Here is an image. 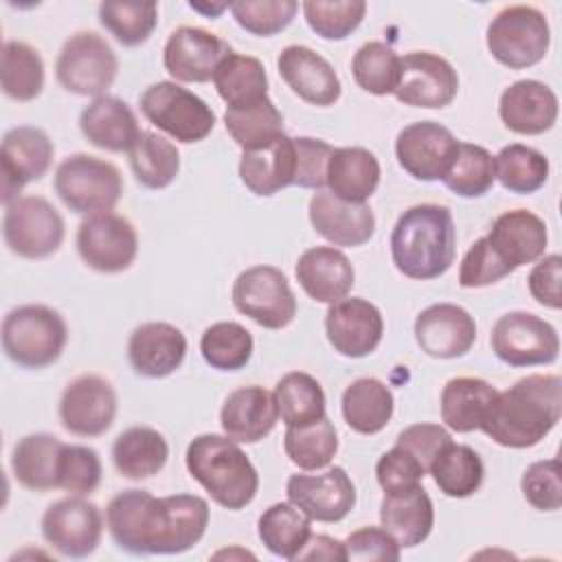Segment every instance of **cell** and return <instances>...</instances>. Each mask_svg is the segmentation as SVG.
I'll return each instance as SVG.
<instances>
[{
  "label": "cell",
  "instance_id": "cell-1",
  "mask_svg": "<svg viewBox=\"0 0 562 562\" xmlns=\"http://www.w3.org/2000/svg\"><path fill=\"white\" fill-rule=\"evenodd\" d=\"M562 380L555 373H531L496 393L481 428L503 448H531L560 422Z\"/></svg>",
  "mask_w": 562,
  "mask_h": 562
},
{
  "label": "cell",
  "instance_id": "cell-2",
  "mask_svg": "<svg viewBox=\"0 0 562 562\" xmlns=\"http://www.w3.org/2000/svg\"><path fill=\"white\" fill-rule=\"evenodd\" d=\"M457 231L448 206L415 204L406 209L391 233V257L395 268L415 281L446 274L454 261Z\"/></svg>",
  "mask_w": 562,
  "mask_h": 562
},
{
  "label": "cell",
  "instance_id": "cell-3",
  "mask_svg": "<svg viewBox=\"0 0 562 562\" xmlns=\"http://www.w3.org/2000/svg\"><path fill=\"white\" fill-rule=\"evenodd\" d=\"M184 463L209 496L226 509L237 512L257 496L259 474L248 454L226 435L206 432L193 437L187 446Z\"/></svg>",
  "mask_w": 562,
  "mask_h": 562
},
{
  "label": "cell",
  "instance_id": "cell-4",
  "mask_svg": "<svg viewBox=\"0 0 562 562\" xmlns=\"http://www.w3.org/2000/svg\"><path fill=\"white\" fill-rule=\"evenodd\" d=\"M68 340L64 316L48 305H20L2 321V349L24 369H44L59 360Z\"/></svg>",
  "mask_w": 562,
  "mask_h": 562
},
{
  "label": "cell",
  "instance_id": "cell-5",
  "mask_svg": "<svg viewBox=\"0 0 562 562\" xmlns=\"http://www.w3.org/2000/svg\"><path fill=\"white\" fill-rule=\"evenodd\" d=\"M59 200L77 215L112 213L123 193L121 171L97 156L72 154L55 169L53 180Z\"/></svg>",
  "mask_w": 562,
  "mask_h": 562
},
{
  "label": "cell",
  "instance_id": "cell-6",
  "mask_svg": "<svg viewBox=\"0 0 562 562\" xmlns=\"http://www.w3.org/2000/svg\"><path fill=\"white\" fill-rule=\"evenodd\" d=\"M485 42L498 64L520 70L544 59L551 44V29L540 9L514 4L501 9L492 18Z\"/></svg>",
  "mask_w": 562,
  "mask_h": 562
},
{
  "label": "cell",
  "instance_id": "cell-7",
  "mask_svg": "<svg viewBox=\"0 0 562 562\" xmlns=\"http://www.w3.org/2000/svg\"><path fill=\"white\" fill-rule=\"evenodd\" d=\"M145 119L178 143L204 140L215 127L211 105L176 81H156L138 99Z\"/></svg>",
  "mask_w": 562,
  "mask_h": 562
},
{
  "label": "cell",
  "instance_id": "cell-8",
  "mask_svg": "<svg viewBox=\"0 0 562 562\" xmlns=\"http://www.w3.org/2000/svg\"><path fill=\"white\" fill-rule=\"evenodd\" d=\"M119 72V57L94 31L70 35L55 61V75L64 90L79 97H103Z\"/></svg>",
  "mask_w": 562,
  "mask_h": 562
},
{
  "label": "cell",
  "instance_id": "cell-9",
  "mask_svg": "<svg viewBox=\"0 0 562 562\" xmlns=\"http://www.w3.org/2000/svg\"><path fill=\"white\" fill-rule=\"evenodd\" d=\"M64 235V217L46 198L22 195L4 206L2 237L9 250L18 257H50L59 250Z\"/></svg>",
  "mask_w": 562,
  "mask_h": 562
},
{
  "label": "cell",
  "instance_id": "cell-10",
  "mask_svg": "<svg viewBox=\"0 0 562 562\" xmlns=\"http://www.w3.org/2000/svg\"><path fill=\"white\" fill-rule=\"evenodd\" d=\"M237 312L266 329H283L296 316L288 277L274 266H252L237 274L231 292Z\"/></svg>",
  "mask_w": 562,
  "mask_h": 562
},
{
  "label": "cell",
  "instance_id": "cell-11",
  "mask_svg": "<svg viewBox=\"0 0 562 562\" xmlns=\"http://www.w3.org/2000/svg\"><path fill=\"white\" fill-rule=\"evenodd\" d=\"M490 345L496 358L509 367L551 364L560 353V338L551 323L531 312H507L496 318Z\"/></svg>",
  "mask_w": 562,
  "mask_h": 562
},
{
  "label": "cell",
  "instance_id": "cell-12",
  "mask_svg": "<svg viewBox=\"0 0 562 562\" xmlns=\"http://www.w3.org/2000/svg\"><path fill=\"white\" fill-rule=\"evenodd\" d=\"M77 252L97 272H123L134 263L138 252L136 228L116 213L90 215L77 228Z\"/></svg>",
  "mask_w": 562,
  "mask_h": 562
},
{
  "label": "cell",
  "instance_id": "cell-13",
  "mask_svg": "<svg viewBox=\"0 0 562 562\" xmlns=\"http://www.w3.org/2000/svg\"><path fill=\"white\" fill-rule=\"evenodd\" d=\"M101 509L75 494L55 501L42 516L44 540L66 558H86L94 553L101 542Z\"/></svg>",
  "mask_w": 562,
  "mask_h": 562
},
{
  "label": "cell",
  "instance_id": "cell-14",
  "mask_svg": "<svg viewBox=\"0 0 562 562\" xmlns=\"http://www.w3.org/2000/svg\"><path fill=\"white\" fill-rule=\"evenodd\" d=\"M457 136L435 121H415L400 130L395 138V156L400 167L415 180H443L457 149Z\"/></svg>",
  "mask_w": 562,
  "mask_h": 562
},
{
  "label": "cell",
  "instance_id": "cell-15",
  "mask_svg": "<svg viewBox=\"0 0 562 562\" xmlns=\"http://www.w3.org/2000/svg\"><path fill=\"white\" fill-rule=\"evenodd\" d=\"M116 391L114 386L94 373L75 378L61 393L59 422L77 437L103 435L116 417Z\"/></svg>",
  "mask_w": 562,
  "mask_h": 562
},
{
  "label": "cell",
  "instance_id": "cell-16",
  "mask_svg": "<svg viewBox=\"0 0 562 562\" xmlns=\"http://www.w3.org/2000/svg\"><path fill=\"white\" fill-rule=\"evenodd\" d=\"M209 527V503L195 494H171L156 501L151 522V555L184 553Z\"/></svg>",
  "mask_w": 562,
  "mask_h": 562
},
{
  "label": "cell",
  "instance_id": "cell-17",
  "mask_svg": "<svg viewBox=\"0 0 562 562\" xmlns=\"http://www.w3.org/2000/svg\"><path fill=\"white\" fill-rule=\"evenodd\" d=\"M459 92V75L441 55L413 50L402 57L395 99L411 108H446Z\"/></svg>",
  "mask_w": 562,
  "mask_h": 562
},
{
  "label": "cell",
  "instance_id": "cell-18",
  "mask_svg": "<svg viewBox=\"0 0 562 562\" xmlns=\"http://www.w3.org/2000/svg\"><path fill=\"white\" fill-rule=\"evenodd\" d=\"M53 140L33 125L11 127L2 138V202L4 206L22 198L20 191L33 180H42L53 162Z\"/></svg>",
  "mask_w": 562,
  "mask_h": 562
},
{
  "label": "cell",
  "instance_id": "cell-19",
  "mask_svg": "<svg viewBox=\"0 0 562 562\" xmlns=\"http://www.w3.org/2000/svg\"><path fill=\"white\" fill-rule=\"evenodd\" d=\"M233 48L200 26H178L162 50L165 70L182 83H206Z\"/></svg>",
  "mask_w": 562,
  "mask_h": 562
},
{
  "label": "cell",
  "instance_id": "cell-20",
  "mask_svg": "<svg viewBox=\"0 0 562 562\" xmlns=\"http://www.w3.org/2000/svg\"><path fill=\"white\" fill-rule=\"evenodd\" d=\"M285 492L290 503L318 522H340L356 507V485L340 465L323 474H292Z\"/></svg>",
  "mask_w": 562,
  "mask_h": 562
},
{
  "label": "cell",
  "instance_id": "cell-21",
  "mask_svg": "<svg viewBox=\"0 0 562 562\" xmlns=\"http://www.w3.org/2000/svg\"><path fill=\"white\" fill-rule=\"evenodd\" d=\"M325 334L334 351L345 358H364L378 349L384 334L380 310L360 296H345L329 305Z\"/></svg>",
  "mask_w": 562,
  "mask_h": 562
},
{
  "label": "cell",
  "instance_id": "cell-22",
  "mask_svg": "<svg viewBox=\"0 0 562 562\" xmlns=\"http://www.w3.org/2000/svg\"><path fill=\"white\" fill-rule=\"evenodd\" d=\"M413 329L419 349L437 360L461 358L476 340L474 318L454 303L428 305L417 314Z\"/></svg>",
  "mask_w": 562,
  "mask_h": 562
},
{
  "label": "cell",
  "instance_id": "cell-23",
  "mask_svg": "<svg viewBox=\"0 0 562 562\" xmlns=\"http://www.w3.org/2000/svg\"><path fill=\"white\" fill-rule=\"evenodd\" d=\"M277 68L288 88L310 105L327 108L340 99L342 86L334 66L310 46H285L279 53Z\"/></svg>",
  "mask_w": 562,
  "mask_h": 562
},
{
  "label": "cell",
  "instance_id": "cell-24",
  "mask_svg": "<svg viewBox=\"0 0 562 562\" xmlns=\"http://www.w3.org/2000/svg\"><path fill=\"white\" fill-rule=\"evenodd\" d=\"M307 215L314 231L334 246H362L375 233V215L367 202H345L325 189L310 198Z\"/></svg>",
  "mask_w": 562,
  "mask_h": 562
},
{
  "label": "cell",
  "instance_id": "cell-25",
  "mask_svg": "<svg viewBox=\"0 0 562 562\" xmlns=\"http://www.w3.org/2000/svg\"><path fill=\"white\" fill-rule=\"evenodd\" d=\"M187 356V338L184 334L162 321H151L138 325L127 340V358L132 369L143 378H167Z\"/></svg>",
  "mask_w": 562,
  "mask_h": 562
},
{
  "label": "cell",
  "instance_id": "cell-26",
  "mask_svg": "<svg viewBox=\"0 0 562 562\" xmlns=\"http://www.w3.org/2000/svg\"><path fill=\"white\" fill-rule=\"evenodd\" d=\"M498 116L507 130L522 136H538L555 125L558 97L542 81L520 79L503 90Z\"/></svg>",
  "mask_w": 562,
  "mask_h": 562
},
{
  "label": "cell",
  "instance_id": "cell-27",
  "mask_svg": "<svg viewBox=\"0 0 562 562\" xmlns=\"http://www.w3.org/2000/svg\"><path fill=\"white\" fill-rule=\"evenodd\" d=\"M294 274L312 301L327 305L345 299L356 283L349 257L334 246H314L301 252Z\"/></svg>",
  "mask_w": 562,
  "mask_h": 562
},
{
  "label": "cell",
  "instance_id": "cell-28",
  "mask_svg": "<svg viewBox=\"0 0 562 562\" xmlns=\"http://www.w3.org/2000/svg\"><path fill=\"white\" fill-rule=\"evenodd\" d=\"M279 419L274 395L259 384L239 386L222 404L220 424L237 443H257L268 437Z\"/></svg>",
  "mask_w": 562,
  "mask_h": 562
},
{
  "label": "cell",
  "instance_id": "cell-29",
  "mask_svg": "<svg viewBox=\"0 0 562 562\" xmlns=\"http://www.w3.org/2000/svg\"><path fill=\"white\" fill-rule=\"evenodd\" d=\"M485 239L516 270L544 257L549 233L542 217L527 209H514L494 220Z\"/></svg>",
  "mask_w": 562,
  "mask_h": 562
},
{
  "label": "cell",
  "instance_id": "cell-30",
  "mask_svg": "<svg viewBox=\"0 0 562 562\" xmlns=\"http://www.w3.org/2000/svg\"><path fill=\"white\" fill-rule=\"evenodd\" d=\"M380 522L402 549L422 544L435 525V507L422 483L397 492H384Z\"/></svg>",
  "mask_w": 562,
  "mask_h": 562
},
{
  "label": "cell",
  "instance_id": "cell-31",
  "mask_svg": "<svg viewBox=\"0 0 562 562\" xmlns=\"http://www.w3.org/2000/svg\"><path fill=\"white\" fill-rule=\"evenodd\" d=\"M79 130L90 145L105 151H130L140 134L132 108L110 94L92 99L81 110Z\"/></svg>",
  "mask_w": 562,
  "mask_h": 562
},
{
  "label": "cell",
  "instance_id": "cell-32",
  "mask_svg": "<svg viewBox=\"0 0 562 562\" xmlns=\"http://www.w3.org/2000/svg\"><path fill=\"white\" fill-rule=\"evenodd\" d=\"M239 180L255 195L268 198L294 184V143L288 134L261 149L244 151L239 160Z\"/></svg>",
  "mask_w": 562,
  "mask_h": 562
},
{
  "label": "cell",
  "instance_id": "cell-33",
  "mask_svg": "<svg viewBox=\"0 0 562 562\" xmlns=\"http://www.w3.org/2000/svg\"><path fill=\"white\" fill-rule=\"evenodd\" d=\"M325 184L336 198L364 204L380 184V162L364 147H334Z\"/></svg>",
  "mask_w": 562,
  "mask_h": 562
},
{
  "label": "cell",
  "instance_id": "cell-34",
  "mask_svg": "<svg viewBox=\"0 0 562 562\" xmlns=\"http://www.w3.org/2000/svg\"><path fill=\"white\" fill-rule=\"evenodd\" d=\"M64 441L50 432H31L22 437L11 454V470L20 485L33 492L59 487V461Z\"/></svg>",
  "mask_w": 562,
  "mask_h": 562
},
{
  "label": "cell",
  "instance_id": "cell-35",
  "mask_svg": "<svg viewBox=\"0 0 562 562\" xmlns=\"http://www.w3.org/2000/svg\"><path fill=\"white\" fill-rule=\"evenodd\" d=\"M156 496L145 490H125L110 498L105 525L119 549L132 555H147L149 514Z\"/></svg>",
  "mask_w": 562,
  "mask_h": 562
},
{
  "label": "cell",
  "instance_id": "cell-36",
  "mask_svg": "<svg viewBox=\"0 0 562 562\" xmlns=\"http://www.w3.org/2000/svg\"><path fill=\"white\" fill-rule=\"evenodd\" d=\"M169 457V443L156 428L132 426L112 443V461L121 476L140 481L158 474Z\"/></svg>",
  "mask_w": 562,
  "mask_h": 562
},
{
  "label": "cell",
  "instance_id": "cell-37",
  "mask_svg": "<svg viewBox=\"0 0 562 562\" xmlns=\"http://www.w3.org/2000/svg\"><path fill=\"white\" fill-rule=\"evenodd\" d=\"M340 408L345 424L353 432L375 435L391 422L395 400L382 380L358 378L342 391Z\"/></svg>",
  "mask_w": 562,
  "mask_h": 562
},
{
  "label": "cell",
  "instance_id": "cell-38",
  "mask_svg": "<svg viewBox=\"0 0 562 562\" xmlns=\"http://www.w3.org/2000/svg\"><path fill=\"white\" fill-rule=\"evenodd\" d=\"M213 83L226 110H246L268 99V75L252 55L231 53L215 70Z\"/></svg>",
  "mask_w": 562,
  "mask_h": 562
},
{
  "label": "cell",
  "instance_id": "cell-39",
  "mask_svg": "<svg viewBox=\"0 0 562 562\" xmlns=\"http://www.w3.org/2000/svg\"><path fill=\"white\" fill-rule=\"evenodd\" d=\"M498 391L483 378H452L441 391V422L454 432L481 428L483 415Z\"/></svg>",
  "mask_w": 562,
  "mask_h": 562
},
{
  "label": "cell",
  "instance_id": "cell-40",
  "mask_svg": "<svg viewBox=\"0 0 562 562\" xmlns=\"http://www.w3.org/2000/svg\"><path fill=\"white\" fill-rule=\"evenodd\" d=\"M428 474L446 496L468 498L483 485L485 468L474 448L450 441L430 461Z\"/></svg>",
  "mask_w": 562,
  "mask_h": 562
},
{
  "label": "cell",
  "instance_id": "cell-41",
  "mask_svg": "<svg viewBox=\"0 0 562 562\" xmlns=\"http://www.w3.org/2000/svg\"><path fill=\"white\" fill-rule=\"evenodd\" d=\"M257 533L272 555L296 560L312 536V518L290 501L274 503L259 516Z\"/></svg>",
  "mask_w": 562,
  "mask_h": 562
},
{
  "label": "cell",
  "instance_id": "cell-42",
  "mask_svg": "<svg viewBox=\"0 0 562 562\" xmlns=\"http://www.w3.org/2000/svg\"><path fill=\"white\" fill-rule=\"evenodd\" d=\"M274 404L285 428L307 426L325 417V393L316 378L303 371L285 373L274 386Z\"/></svg>",
  "mask_w": 562,
  "mask_h": 562
},
{
  "label": "cell",
  "instance_id": "cell-43",
  "mask_svg": "<svg viewBox=\"0 0 562 562\" xmlns=\"http://www.w3.org/2000/svg\"><path fill=\"white\" fill-rule=\"evenodd\" d=\"M0 83L2 92L13 101L26 103L37 99L44 88V61L37 48L18 40L4 42Z\"/></svg>",
  "mask_w": 562,
  "mask_h": 562
},
{
  "label": "cell",
  "instance_id": "cell-44",
  "mask_svg": "<svg viewBox=\"0 0 562 562\" xmlns=\"http://www.w3.org/2000/svg\"><path fill=\"white\" fill-rule=\"evenodd\" d=\"M130 167L143 187L165 189L180 171V154L178 147L165 136L140 130L130 149Z\"/></svg>",
  "mask_w": 562,
  "mask_h": 562
},
{
  "label": "cell",
  "instance_id": "cell-45",
  "mask_svg": "<svg viewBox=\"0 0 562 562\" xmlns=\"http://www.w3.org/2000/svg\"><path fill=\"white\" fill-rule=\"evenodd\" d=\"M494 176L507 191L529 195L549 180V160L529 145L512 143L494 156Z\"/></svg>",
  "mask_w": 562,
  "mask_h": 562
},
{
  "label": "cell",
  "instance_id": "cell-46",
  "mask_svg": "<svg viewBox=\"0 0 562 562\" xmlns=\"http://www.w3.org/2000/svg\"><path fill=\"white\" fill-rule=\"evenodd\" d=\"M252 334L233 321H220L204 329L200 351L209 367L217 371H239L252 358Z\"/></svg>",
  "mask_w": 562,
  "mask_h": 562
},
{
  "label": "cell",
  "instance_id": "cell-47",
  "mask_svg": "<svg viewBox=\"0 0 562 562\" xmlns=\"http://www.w3.org/2000/svg\"><path fill=\"white\" fill-rule=\"evenodd\" d=\"M288 459L301 470H321L338 452V432L327 415L307 426H290L283 437Z\"/></svg>",
  "mask_w": 562,
  "mask_h": 562
},
{
  "label": "cell",
  "instance_id": "cell-48",
  "mask_svg": "<svg viewBox=\"0 0 562 562\" xmlns=\"http://www.w3.org/2000/svg\"><path fill=\"white\" fill-rule=\"evenodd\" d=\"M402 57L384 42L362 44L351 59L353 81L369 94H393L400 83Z\"/></svg>",
  "mask_w": 562,
  "mask_h": 562
},
{
  "label": "cell",
  "instance_id": "cell-49",
  "mask_svg": "<svg viewBox=\"0 0 562 562\" xmlns=\"http://www.w3.org/2000/svg\"><path fill=\"white\" fill-rule=\"evenodd\" d=\"M224 125L244 151L261 149L283 134V116L270 97L255 108L226 110Z\"/></svg>",
  "mask_w": 562,
  "mask_h": 562
},
{
  "label": "cell",
  "instance_id": "cell-50",
  "mask_svg": "<svg viewBox=\"0 0 562 562\" xmlns=\"http://www.w3.org/2000/svg\"><path fill=\"white\" fill-rule=\"evenodd\" d=\"M494 156L474 143H459L457 156L443 176V184L461 198H481L494 184Z\"/></svg>",
  "mask_w": 562,
  "mask_h": 562
},
{
  "label": "cell",
  "instance_id": "cell-51",
  "mask_svg": "<svg viewBox=\"0 0 562 562\" xmlns=\"http://www.w3.org/2000/svg\"><path fill=\"white\" fill-rule=\"evenodd\" d=\"M99 22L123 46H138L149 40L158 24V4L154 2H101Z\"/></svg>",
  "mask_w": 562,
  "mask_h": 562
},
{
  "label": "cell",
  "instance_id": "cell-52",
  "mask_svg": "<svg viewBox=\"0 0 562 562\" xmlns=\"http://www.w3.org/2000/svg\"><path fill=\"white\" fill-rule=\"evenodd\" d=\"M303 15L310 29L331 42L349 37L367 13V2L362 0H307L303 2Z\"/></svg>",
  "mask_w": 562,
  "mask_h": 562
},
{
  "label": "cell",
  "instance_id": "cell-53",
  "mask_svg": "<svg viewBox=\"0 0 562 562\" xmlns=\"http://www.w3.org/2000/svg\"><path fill=\"white\" fill-rule=\"evenodd\" d=\"M299 11L294 0H241L231 4L235 22L259 37H270L290 26Z\"/></svg>",
  "mask_w": 562,
  "mask_h": 562
},
{
  "label": "cell",
  "instance_id": "cell-54",
  "mask_svg": "<svg viewBox=\"0 0 562 562\" xmlns=\"http://www.w3.org/2000/svg\"><path fill=\"white\" fill-rule=\"evenodd\" d=\"M101 474L103 468L97 450L75 443L64 446L59 461V490L75 496H86L99 487Z\"/></svg>",
  "mask_w": 562,
  "mask_h": 562
},
{
  "label": "cell",
  "instance_id": "cell-55",
  "mask_svg": "<svg viewBox=\"0 0 562 562\" xmlns=\"http://www.w3.org/2000/svg\"><path fill=\"white\" fill-rule=\"evenodd\" d=\"M512 272L514 268L501 259V255L490 246V241L485 237H479L461 259L459 285L465 290L485 288L505 279Z\"/></svg>",
  "mask_w": 562,
  "mask_h": 562
},
{
  "label": "cell",
  "instance_id": "cell-56",
  "mask_svg": "<svg viewBox=\"0 0 562 562\" xmlns=\"http://www.w3.org/2000/svg\"><path fill=\"white\" fill-rule=\"evenodd\" d=\"M520 490L525 501L540 512H555L562 507V476L558 459L531 463L522 479Z\"/></svg>",
  "mask_w": 562,
  "mask_h": 562
},
{
  "label": "cell",
  "instance_id": "cell-57",
  "mask_svg": "<svg viewBox=\"0 0 562 562\" xmlns=\"http://www.w3.org/2000/svg\"><path fill=\"white\" fill-rule=\"evenodd\" d=\"M294 143V184L303 189H323L334 147L321 138L299 136Z\"/></svg>",
  "mask_w": 562,
  "mask_h": 562
},
{
  "label": "cell",
  "instance_id": "cell-58",
  "mask_svg": "<svg viewBox=\"0 0 562 562\" xmlns=\"http://www.w3.org/2000/svg\"><path fill=\"white\" fill-rule=\"evenodd\" d=\"M426 474V465L411 450L397 443L375 463V479L384 492H397L419 485Z\"/></svg>",
  "mask_w": 562,
  "mask_h": 562
},
{
  "label": "cell",
  "instance_id": "cell-59",
  "mask_svg": "<svg viewBox=\"0 0 562 562\" xmlns=\"http://www.w3.org/2000/svg\"><path fill=\"white\" fill-rule=\"evenodd\" d=\"M342 547H345L347 560H360V562H373V560L397 562L402 553V547L384 527H371V525L351 531L345 538Z\"/></svg>",
  "mask_w": 562,
  "mask_h": 562
},
{
  "label": "cell",
  "instance_id": "cell-60",
  "mask_svg": "<svg viewBox=\"0 0 562 562\" xmlns=\"http://www.w3.org/2000/svg\"><path fill=\"white\" fill-rule=\"evenodd\" d=\"M560 281H562V257L560 255L540 257L538 263L531 268V272L527 277V285H529L531 296L540 305L551 307V310L562 307Z\"/></svg>",
  "mask_w": 562,
  "mask_h": 562
},
{
  "label": "cell",
  "instance_id": "cell-61",
  "mask_svg": "<svg viewBox=\"0 0 562 562\" xmlns=\"http://www.w3.org/2000/svg\"><path fill=\"white\" fill-rule=\"evenodd\" d=\"M450 441H452L450 432L439 424H413L397 435L395 443L411 450L428 470L437 452Z\"/></svg>",
  "mask_w": 562,
  "mask_h": 562
},
{
  "label": "cell",
  "instance_id": "cell-62",
  "mask_svg": "<svg viewBox=\"0 0 562 562\" xmlns=\"http://www.w3.org/2000/svg\"><path fill=\"white\" fill-rule=\"evenodd\" d=\"M296 560H347V558L340 540L318 533V536H310L305 547L299 551Z\"/></svg>",
  "mask_w": 562,
  "mask_h": 562
},
{
  "label": "cell",
  "instance_id": "cell-63",
  "mask_svg": "<svg viewBox=\"0 0 562 562\" xmlns=\"http://www.w3.org/2000/svg\"><path fill=\"white\" fill-rule=\"evenodd\" d=\"M191 9H195V11H204V13H209L211 18H215V15H220L224 9H231V4H226V2H220V4H211V7H204V4H195V2H191L189 4Z\"/></svg>",
  "mask_w": 562,
  "mask_h": 562
}]
</instances>
